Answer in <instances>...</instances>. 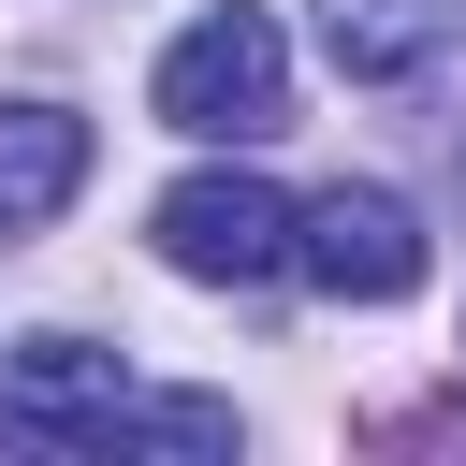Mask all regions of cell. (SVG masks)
<instances>
[{
	"label": "cell",
	"instance_id": "6da1fadb",
	"mask_svg": "<svg viewBox=\"0 0 466 466\" xmlns=\"http://www.w3.org/2000/svg\"><path fill=\"white\" fill-rule=\"evenodd\" d=\"M146 102H160V131H189V146H262V131L291 116V44H277V15H262V0L189 15V29L160 44Z\"/></svg>",
	"mask_w": 466,
	"mask_h": 466
},
{
	"label": "cell",
	"instance_id": "7a4b0ae2",
	"mask_svg": "<svg viewBox=\"0 0 466 466\" xmlns=\"http://www.w3.org/2000/svg\"><path fill=\"white\" fill-rule=\"evenodd\" d=\"M146 233H160V262H175L189 291H248V277H291V189H262L248 160H204V175H175Z\"/></svg>",
	"mask_w": 466,
	"mask_h": 466
},
{
	"label": "cell",
	"instance_id": "3957f363",
	"mask_svg": "<svg viewBox=\"0 0 466 466\" xmlns=\"http://www.w3.org/2000/svg\"><path fill=\"white\" fill-rule=\"evenodd\" d=\"M291 277L335 291V306H408L422 291V218L393 189H320V204H291Z\"/></svg>",
	"mask_w": 466,
	"mask_h": 466
},
{
	"label": "cell",
	"instance_id": "277c9868",
	"mask_svg": "<svg viewBox=\"0 0 466 466\" xmlns=\"http://www.w3.org/2000/svg\"><path fill=\"white\" fill-rule=\"evenodd\" d=\"M116 422H131L116 350H87V335H29V350L0 364V437H29V451H116Z\"/></svg>",
	"mask_w": 466,
	"mask_h": 466
},
{
	"label": "cell",
	"instance_id": "5b68a950",
	"mask_svg": "<svg viewBox=\"0 0 466 466\" xmlns=\"http://www.w3.org/2000/svg\"><path fill=\"white\" fill-rule=\"evenodd\" d=\"M87 189V116L73 102H0V233H44Z\"/></svg>",
	"mask_w": 466,
	"mask_h": 466
},
{
	"label": "cell",
	"instance_id": "8992f818",
	"mask_svg": "<svg viewBox=\"0 0 466 466\" xmlns=\"http://www.w3.org/2000/svg\"><path fill=\"white\" fill-rule=\"evenodd\" d=\"M437 29H451V0H320V44H335V73H422L437 58Z\"/></svg>",
	"mask_w": 466,
	"mask_h": 466
},
{
	"label": "cell",
	"instance_id": "52a82bcc",
	"mask_svg": "<svg viewBox=\"0 0 466 466\" xmlns=\"http://www.w3.org/2000/svg\"><path fill=\"white\" fill-rule=\"evenodd\" d=\"M116 451H233V408L218 393H131Z\"/></svg>",
	"mask_w": 466,
	"mask_h": 466
}]
</instances>
